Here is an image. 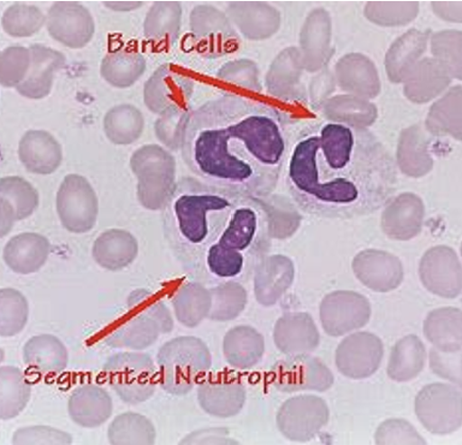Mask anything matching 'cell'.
Returning a JSON list of instances; mask_svg holds the SVG:
<instances>
[{"mask_svg":"<svg viewBox=\"0 0 462 445\" xmlns=\"http://www.w3.org/2000/svg\"><path fill=\"white\" fill-rule=\"evenodd\" d=\"M284 176L299 210L331 219L372 215L398 187L395 160L375 134L328 120L294 135Z\"/></svg>","mask_w":462,"mask_h":445,"instance_id":"1","label":"cell"},{"mask_svg":"<svg viewBox=\"0 0 462 445\" xmlns=\"http://www.w3.org/2000/svg\"><path fill=\"white\" fill-rule=\"evenodd\" d=\"M288 118L275 107L225 94L189 111L180 151L198 180L254 199L273 194L286 165Z\"/></svg>","mask_w":462,"mask_h":445,"instance_id":"2","label":"cell"},{"mask_svg":"<svg viewBox=\"0 0 462 445\" xmlns=\"http://www.w3.org/2000/svg\"><path fill=\"white\" fill-rule=\"evenodd\" d=\"M164 236L183 270L201 283L246 281L271 247L259 199L182 177L162 209Z\"/></svg>","mask_w":462,"mask_h":445,"instance_id":"3","label":"cell"},{"mask_svg":"<svg viewBox=\"0 0 462 445\" xmlns=\"http://www.w3.org/2000/svg\"><path fill=\"white\" fill-rule=\"evenodd\" d=\"M127 307L129 316L106 337V346L142 351L152 346L160 335L174 329L169 308L148 290L133 291Z\"/></svg>","mask_w":462,"mask_h":445,"instance_id":"4","label":"cell"},{"mask_svg":"<svg viewBox=\"0 0 462 445\" xmlns=\"http://www.w3.org/2000/svg\"><path fill=\"white\" fill-rule=\"evenodd\" d=\"M159 383L171 395H186L203 382L211 369L212 357L207 344L199 338H174L159 349Z\"/></svg>","mask_w":462,"mask_h":445,"instance_id":"5","label":"cell"},{"mask_svg":"<svg viewBox=\"0 0 462 445\" xmlns=\"http://www.w3.org/2000/svg\"><path fill=\"white\" fill-rule=\"evenodd\" d=\"M130 165L138 177V199L150 210H162L176 185V162L158 145H145L135 151Z\"/></svg>","mask_w":462,"mask_h":445,"instance_id":"6","label":"cell"},{"mask_svg":"<svg viewBox=\"0 0 462 445\" xmlns=\"http://www.w3.org/2000/svg\"><path fill=\"white\" fill-rule=\"evenodd\" d=\"M103 371L106 381L126 404H141L155 394L159 373L148 354H116L106 361Z\"/></svg>","mask_w":462,"mask_h":445,"instance_id":"7","label":"cell"},{"mask_svg":"<svg viewBox=\"0 0 462 445\" xmlns=\"http://www.w3.org/2000/svg\"><path fill=\"white\" fill-rule=\"evenodd\" d=\"M57 213L63 227L73 234H86L97 222L98 199L86 177L69 174L59 187Z\"/></svg>","mask_w":462,"mask_h":445,"instance_id":"8","label":"cell"},{"mask_svg":"<svg viewBox=\"0 0 462 445\" xmlns=\"http://www.w3.org/2000/svg\"><path fill=\"white\" fill-rule=\"evenodd\" d=\"M416 413L426 430L436 435H448L462 424L459 385L430 384L420 391Z\"/></svg>","mask_w":462,"mask_h":445,"instance_id":"9","label":"cell"},{"mask_svg":"<svg viewBox=\"0 0 462 445\" xmlns=\"http://www.w3.org/2000/svg\"><path fill=\"white\" fill-rule=\"evenodd\" d=\"M271 382L284 394L324 391L333 387L335 377L323 361L310 354L289 356L272 367Z\"/></svg>","mask_w":462,"mask_h":445,"instance_id":"10","label":"cell"},{"mask_svg":"<svg viewBox=\"0 0 462 445\" xmlns=\"http://www.w3.org/2000/svg\"><path fill=\"white\" fill-rule=\"evenodd\" d=\"M328 420V404L316 395L294 396L284 402L276 419L282 434L295 442L310 441Z\"/></svg>","mask_w":462,"mask_h":445,"instance_id":"11","label":"cell"},{"mask_svg":"<svg viewBox=\"0 0 462 445\" xmlns=\"http://www.w3.org/2000/svg\"><path fill=\"white\" fill-rule=\"evenodd\" d=\"M372 314L370 301L355 291L339 290L325 296L319 319L326 334L341 337L365 328Z\"/></svg>","mask_w":462,"mask_h":445,"instance_id":"12","label":"cell"},{"mask_svg":"<svg viewBox=\"0 0 462 445\" xmlns=\"http://www.w3.org/2000/svg\"><path fill=\"white\" fill-rule=\"evenodd\" d=\"M419 276L425 289L440 298L453 300L461 294V263L452 247L430 248L420 261Z\"/></svg>","mask_w":462,"mask_h":445,"instance_id":"13","label":"cell"},{"mask_svg":"<svg viewBox=\"0 0 462 445\" xmlns=\"http://www.w3.org/2000/svg\"><path fill=\"white\" fill-rule=\"evenodd\" d=\"M46 27L52 39L73 50L84 49L95 33L91 12L76 2L53 4L46 14Z\"/></svg>","mask_w":462,"mask_h":445,"instance_id":"14","label":"cell"},{"mask_svg":"<svg viewBox=\"0 0 462 445\" xmlns=\"http://www.w3.org/2000/svg\"><path fill=\"white\" fill-rule=\"evenodd\" d=\"M383 358V343L372 332H354L337 348L336 365L343 375L364 379L374 374Z\"/></svg>","mask_w":462,"mask_h":445,"instance_id":"15","label":"cell"},{"mask_svg":"<svg viewBox=\"0 0 462 445\" xmlns=\"http://www.w3.org/2000/svg\"><path fill=\"white\" fill-rule=\"evenodd\" d=\"M179 70L174 65H163L146 83L144 102L152 114L162 116L170 110L186 108L193 82Z\"/></svg>","mask_w":462,"mask_h":445,"instance_id":"16","label":"cell"},{"mask_svg":"<svg viewBox=\"0 0 462 445\" xmlns=\"http://www.w3.org/2000/svg\"><path fill=\"white\" fill-rule=\"evenodd\" d=\"M191 29L198 49L207 57H220L236 50V33L222 12L199 5L191 14Z\"/></svg>","mask_w":462,"mask_h":445,"instance_id":"17","label":"cell"},{"mask_svg":"<svg viewBox=\"0 0 462 445\" xmlns=\"http://www.w3.org/2000/svg\"><path fill=\"white\" fill-rule=\"evenodd\" d=\"M355 276L374 292L387 293L398 289L404 280V266L393 254L379 249H365L354 258Z\"/></svg>","mask_w":462,"mask_h":445,"instance_id":"18","label":"cell"},{"mask_svg":"<svg viewBox=\"0 0 462 445\" xmlns=\"http://www.w3.org/2000/svg\"><path fill=\"white\" fill-rule=\"evenodd\" d=\"M198 400L205 413L227 419L242 411L246 401V390L238 378L221 374L199 384Z\"/></svg>","mask_w":462,"mask_h":445,"instance_id":"19","label":"cell"},{"mask_svg":"<svg viewBox=\"0 0 462 445\" xmlns=\"http://www.w3.org/2000/svg\"><path fill=\"white\" fill-rule=\"evenodd\" d=\"M382 228L390 239L410 241L420 233L425 217L423 200L413 193H402L384 205Z\"/></svg>","mask_w":462,"mask_h":445,"instance_id":"20","label":"cell"},{"mask_svg":"<svg viewBox=\"0 0 462 445\" xmlns=\"http://www.w3.org/2000/svg\"><path fill=\"white\" fill-rule=\"evenodd\" d=\"M253 275L254 298L260 305L271 307L280 301L292 286L294 264L283 255L265 256L260 261Z\"/></svg>","mask_w":462,"mask_h":445,"instance_id":"21","label":"cell"},{"mask_svg":"<svg viewBox=\"0 0 462 445\" xmlns=\"http://www.w3.org/2000/svg\"><path fill=\"white\" fill-rule=\"evenodd\" d=\"M273 338L277 348L288 356L310 354L319 344L315 320L306 312L283 314L275 324Z\"/></svg>","mask_w":462,"mask_h":445,"instance_id":"22","label":"cell"},{"mask_svg":"<svg viewBox=\"0 0 462 445\" xmlns=\"http://www.w3.org/2000/svg\"><path fill=\"white\" fill-rule=\"evenodd\" d=\"M29 50L32 53L31 69L16 91L23 97L42 99L51 94L56 74L65 67L67 58L62 52L41 44L32 45Z\"/></svg>","mask_w":462,"mask_h":445,"instance_id":"23","label":"cell"},{"mask_svg":"<svg viewBox=\"0 0 462 445\" xmlns=\"http://www.w3.org/2000/svg\"><path fill=\"white\" fill-rule=\"evenodd\" d=\"M19 158L29 173L51 175L62 164V146L46 130H28L20 141Z\"/></svg>","mask_w":462,"mask_h":445,"instance_id":"24","label":"cell"},{"mask_svg":"<svg viewBox=\"0 0 462 445\" xmlns=\"http://www.w3.org/2000/svg\"><path fill=\"white\" fill-rule=\"evenodd\" d=\"M0 197L2 227L5 230H11L15 222L32 217L40 203L38 190L20 176L2 178Z\"/></svg>","mask_w":462,"mask_h":445,"instance_id":"25","label":"cell"},{"mask_svg":"<svg viewBox=\"0 0 462 445\" xmlns=\"http://www.w3.org/2000/svg\"><path fill=\"white\" fill-rule=\"evenodd\" d=\"M51 254L46 236L23 233L14 236L4 248V261L16 274L29 275L42 269Z\"/></svg>","mask_w":462,"mask_h":445,"instance_id":"26","label":"cell"},{"mask_svg":"<svg viewBox=\"0 0 462 445\" xmlns=\"http://www.w3.org/2000/svg\"><path fill=\"white\" fill-rule=\"evenodd\" d=\"M68 407L70 419L86 429L104 424L114 413V403L109 394L92 384L76 389L69 397Z\"/></svg>","mask_w":462,"mask_h":445,"instance_id":"27","label":"cell"},{"mask_svg":"<svg viewBox=\"0 0 462 445\" xmlns=\"http://www.w3.org/2000/svg\"><path fill=\"white\" fill-rule=\"evenodd\" d=\"M430 147V138L420 125L402 130L396 153V168L413 178L428 175L434 168Z\"/></svg>","mask_w":462,"mask_h":445,"instance_id":"28","label":"cell"},{"mask_svg":"<svg viewBox=\"0 0 462 445\" xmlns=\"http://www.w3.org/2000/svg\"><path fill=\"white\" fill-rule=\"evenodd\" d=\"M139 243L129 231L109 229L95 240L92 256L99 266L109 271H121L137 259Z\"/></svg>","mask_w":462,"mask_h":445,"instance_id":"29","label":"cell"},{"mask_svg":"<svg viewBox=\"0 0 462 445\" xmlns=\"http://www.w3.org/2000/svg\"><path fill=\"white\" fill-rule=\"evenodd\" d=\"M265 352L264 338L248 325L236 326L225 335L223 353L229 366L250 370L260 363Z\"/></svg>","mask_w":462,"mask_h":445,"instance_id":"30","label":"cell"},{"mask_svg":"<svg viewBox=\"0 0 462 445\" xmlns=\"http://www.w3.org/2000/svg\"><path fill=\"white\" fill-rule=\"evenodd\" d=\"M451 76L434 58L420 60L405 81L404 93L412 103L425 104L447 90Z\"/></svg>","mask_w":462,"mask_h":445,"instance_id":"31","label":"cell"},{"mask_svg":"<svg viewBox=\"0 0 462 445\" xmlns=\"http://www.w3.org/2000/svg\"><path fill=\"white\" fill-rule=\"evenodd\" d=\"M429 38L430 32L412 29L394 42L386 56V69L391 81L400 83L407 80L420 62Z\"/></svg>","mask_w":462,"mask_h":445,"instance_id":"32","label":"cell"},{"mask_svg":"<svg viewBox=\"0 0 462 445\" xmlns=\"http://www.w3.org/2000/svg\"><path fill=\"white\" fill-rule=\"evenodd\" d=\"M423 331L434 348L446 353L461 352L462 312L459 308L444 307L426 317Z\"/></svg>","mask_w":462,"mask_h":445,"instance_id":"33","label":"cell"},{"mask_svg":"<svg viewBox=\"0 0 462 445\" xmlns=\"http://www.w3.org/2000/svg\"><path fill=\"white\" fill-rule=\"evenodd\" d=\"M23 363L32 369L44 374H57L67 369L69 352L56 336H34L23 348Z\"/></svg>","mask_w":462,"mask_h":445,"instance_id":"34","label":"cell"},{"mask_svg":"<svg viewBox=\"0 0 462 445\" xmlns=\"http://www.w3.org/2000/svg\"><path fill=\"white\" fill-rule=\"evenodd\" d=\"M343 88L354 97L375 98L381 92V80L374 63L363 55L348 56L340 63L339 70Z\"/></svg>","mask_w":462,"mask_h":445,"instance_id":"35","label":"cell"},{"mask_svg":"<svg viewBox=\"0 0 462 445\" xmlns=\"http://www.w3.org/2000/svg\"><path fill=\"white\" fill-rule=\"evenodd\" d=\"M176 319L189 329L197 328L209 317L211 310L210 290L199 282L181 284L173 296Z\"/></svg>","mask_w":462,"mask_h":445,"instance_id":"36","label":"cell"},{"mask_svg":"<svg viewBox=\"0 0 462 445\" xmlns=\"http://www.w3.org/2000/svg\"><path fill=\"white\" fill-rule=\"evenodd\" d=\"M426 363V349L416 335H408L395 343L391 352L388 375L395 382L406 383L418 377Z\"/></svg>","mask_w":462,"mask_h":445,"instance_id":"37","label":"cell"},{"mask_svg":"<svg viewBox=\"0 0 462 445\" xmlns=\"http://www.w3.org/2000/svg\"><path fill=\"white\" fill-rule=\"evenodd\" d=\"M425 130L432 135L452 136L460 141L461 127V88H451L442 98L430 107L426 117Z\"/></svg>","mask_w":462,"mask_h":445,"instance_id":"38","label":"cell"},{"mask_svg":"<svg viewBox=\"0 0 462 445\" xmlns=\"http://www.w3.org/2000/svg\"><path fill=\"white\" fill-rule=\"evenodd\" d=\"M326 120L346 124L358 129H368L377 120L376 106L368 99L345 95L329 100L324 106Z\"/></svg>","mask_w":462,"mask_h":445,"instance_id":"39","label":"cell"},{"mask_svg":"<svg viewBox=\"0 0 462 445\" xmlns=\"http://www.w3.org/2000/svg\"><path fill=\"white\" fill-rule=\"evenodd\" d=\"M144 129V117L132 105H118L106 112L104 130L106 138L116 145H128L139 140Z\"/></svg>","mask_w":462,"mask_h":445,"instance_id":"40","label":"cell"},{"mask_svg":"<svg viewBox=\"0 0 462 445\" xmlns=\"http://www.w3.org/2000/svg\"><path fill=\"white\" fill-rule=\"evenodd\" d=\"M146 62L139 52L116 51L109 52L100 64L103 79L116 88H128L144 73Z\"/></svg>","mask_w":462,"mask_h":445,"instance_id":"41","label":"cell"},{"mask_svg":"<svg viewBox=\"0 0 462 445\" xmlns=\"http://www.w3.org/2000/svg\"><path fill=\"white\" fill-rule=\"evenodd\" d=\"M181 5L179 3H156L145 20V38L162 45L173 44L179 37Z\"/></svg>","mask_w":462,"mask_h":445,"instance_id":"42","label":"cell"},{"mask_svg":"<svg viewBox=\"0 0 462 445\" xmlns=\"http://www.w3.org/2000/svg\"><path fill=\"white\" fill-rule=\"evenodd\" d=\"M2 395H0V417L3 420L14 419L28 404L32 395V385L23 373L15 366H3Z\"/></svg>","mask_w":462,"mask_h":445,"instance_id":"43","label":"cell"},{"mask_svg":"<svg viewBox=\"0 0 462 445\" xmlns=\"http://www.w3.org/2000/svg\"><path fill=\"white\" fill-rule=\"evenodd\" d=\"M260 200L268 216L272 240H286L292 236L301 221L299 208L293 201L273 194Z\"/></svg>","mask_w":462,"mask_h":445,"instance_id":"44","label":"cell"},{"mask_svg":"<svg viewBox=\"0 0 462 445\" xmlns=\"http://www.w3.org/2000/svg\"><path fill=\"white\" fill-rule=\"evenodd\" d=\"M108 438L111 444H153L156 430L144 415L126 413L117 415L110 424Z\"/></svg>","mask_w":462,"mask_h":445,"instance_id":"45","label":"cell"},{"mask_svg":"<svg viewBox=\"0 0 462 445\" xmlns=\"http://www.w3.org/2000/svg\"><path fill=\"white\" fill-rule=\"evenodd\" d=\"M210 290L211 310L208 319L216 322H227L240 316L247 304V292L238 282L216 284Z\"/></svg>","mask_w":462,"mask_h":445,"instance_id":"46","label":"cell"},{"mask_svg":"<svg viewBox=\"0 0 462 445\" xmlns=\"http://www.w3.org/2000/svg\"><path fill=\"white\" fill-rule=\"evenodd\" d=\"M2 25L12 38H29L46 25V15L35 5L14 4L4 12Z\"/></svg>","mask_w":462,"mask_h":445,"instance_id":"47","label":"cell"},{"mask_svg":"<svg viewBox=\"0 0 462 445\" xmlns=\"http://www.w3.org/2000/svg\"><path fill=\"white\" fill-rule=\"evenodd\" d=\"M29 319L28 301L14 288H4L0 292V334L14 337L25 329Z\"/></svg>","mask_w":462,"mask_h":445,"instance_id":"48","label":"cell"},{"mask_svg":"<svg viewBox=\"0 0 462 445\" xmlns=\"http://www.w3.org/2000/svg\"><path fill=\"white\" fill-rule=\"evenodd\" d=\"M419 11L417 2H372L366 4L365 14L377 25L395 27L412 22Z\"/></svg>","mask_w":462,"mask_h":445,"instance_id":"49","label":"cell"},{"mask_svg":"<svg viewBox=\"0 0 462 445\" xmlns=\"http://www.w3.org/2000/svg\"><path fill=\"white\" fill-rule=\"evenodd\" d=\"M431 52L452 79H461V32H442L432 35Z\"/></svg>","mask_w":462,"mask_h":445,"instance_id":"50","label":"cell"},{"mask_svg":"<svg viewBox=\"0 0 462 445\" xmlns=\"http://www.w3.org/2000/svg\"><path fill=\"white\" fill-rule=\"evenodd\" d=\"M31 50L10 46L0 56V82L4 88H17L25 80L31 69Z\"/></svg>","mask_w":462,"mask_h":445,"instance_id":"51","label":"cell"},{"mask_svg":"<svg viewBox=\"0 0 462 445\" xmlns=\"http://www.w3.org/2000/svg\"><path fill=\"white\" fill-rule=\"evenodd\" d=\"M189 109L180 108L165 112L160 116L155 125V132L160 142L171 151L180 150L183 129Z\"/></svg>","mask_w":462,"mask_h":445,"instance_id":"52","label":"cell"},{"mask_svg":"<svg viewBox=\"0 0 462 445\" xmlns=\"http://www.w3.org/2000/svg\"><path fill=\"white\" fill-rule=\"evenodd\" d=\"M377 444H425L426 441L413 425L405 420L390 419L378 427L375 432Z\"/></svg>","mask_w":462,"mask_h":445,"instance_id":"53","label":"cell"},{"mask_svg":"<svg viewBox=\"0 0 462 445\" xmlns=\"http://www.w3.org/2000/svg\"><path fill=\"white\" fill-rule=\"evenodd\" d=\"M12 442L14 444H70L73 442V438L68 432L50 426H31L17 430Z\"/></svg>","mask_w":462,"mask_h":445,"instance_id":"54","label":"cell"},{"mask_svg":"<svg viewBox=\"0 0 462 445\" xmlns=\"http://www.w3.org/2000/svg\"><path fill=\"white\" fill-rule=\"evenodd\" d=\"M430 365L438 376L461 385V352L446 353L432 348L430 353Z\"/></svg>","mask_w":462,"mask_h":445,"instance_id":"55","label":"cell"},{"mask_svg":"<svg viewBox=\"0 0 462 445\" xmlns=\"http://www.w3.org/2000/svg\"><path fill=\"white\" fill-rule=\"evenodd\" d=\"M253 64L246 61H236L225 65L218 73V79L227 82L236 83V85L248 86V88H256V69L253 68ZM247 88V87H246Z\"/></svg>","mask_w":462,"mask_h":445,"instance_id":"56","label":"cell"},{"mask_svg":"<svg viewBox=\"0 0 462 445\" xmlns=\"http://www.w3.org/2000/svg\"><path fill=\"white\" fill-rule=\"evenodd\" d=\"M228 431L224 429H208L200 430L188 435L182 444H205V443H236L233 439L228 437Z\"/></svg>","mask_w":462,"mask_h":445,"instance_id":"57","label":"cell"},{"mask_svg":"<svg viewBox=\"0 0 462 445\" xmlns=\"http://www.w3.org/2000/svg\"><path fill=\"white\" fill-rule=\"evenodd\" d=\"M461 5L458 2L456 3H432V9L435 14L441 17V20L448 22H461V9L454 10L456 7Z\"/></svg>","mask_w":462,"mask_h":445,"instance_id":"58","label":"cell"},{"mask_svg":"<svg viewBox=\"0 0 462 445\" xmlns=\"http://www.w3.org/2000/svg\"><path fill=\"white\" fill-rule=\"evenodd\" d=\"M106 8H109L111 10L115 11H128V10H134L139 5H141V3H118V2H106L104 4Z\"/></svg>","mask_w":462,"mask_h":445,"instance_id":"59","label":"cell"}]
</instances>
